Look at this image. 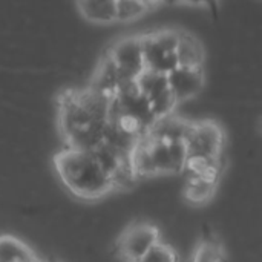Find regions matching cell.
Returning a JSON list of instances; mask_svg holds the SVG:
<instances>
[{
  "instance_id": "7",
  "label": "cell",
  "mask_w": 262,
  "mask_h": 262,
  "mask_svg": "<svg viewBox=\"0 0 262 262\" xmlns=\"http://www.w3.org/2000/svg\"><path fill=\"white\" fill-rule=\"evenodd\" d=\"M135 81H137V88L140 89V92L149 101L157 118L173 114V109L177 107L178 103L175 101L170 92L166 74L144 69L137 77Z\"/></svg>"
},
{
  "instance_id": "3",
  "label": "cell",
  "mask_w": 262,
  "mask_h": 262,
  "mask_svg": "<svg viewBox=\"0 0 262 262\" xmlns=\"http://www.w3.org/2000/svg\"><path fill=\"white\" fill-rule=\"evenodd\" d=\"M187 150L184 141H164L149 135L140 137L132 154L130 166L137 178L175 175L184 172Z\"/></svg>"
},
{
  "instance_id": "9",
  "label": "cell",
  "mask_w": 262,
  "mask_h": 262,
  "mask_svg": "<svg viewBox=\"0 0 262 262\" xmlns=\"http://www.w3.org/2000/svg\"><path fill=\"white\" fill-rule=\"evenodd\" d=\"M170 92L177 103L198 95L204 86V69L200 66H175L166 74Z\"/></svg>"
},
{
  "instance_id": "14",
  "label": "cell",
  "mask_w": 262,
  "mask_h": 262,
  "mask_svg": "<svg viewBox=\"0 0 262 262\" xmlns=\"http://www.w3.org/2000/svg\"><path fill=\"white\" fill-rule=\"evenodd\" d=\"M37 255L28 244L14 236H0V262H31Z\"/></svg>"
},
{
  "instance_id": "8",
  "label": "cell",
  "mask_w": 262,
  "mask_h": 262,
  "mask_svg": "<svg viewBox=\"0 0 262 262\" xmlns=\"http://www.w3.org/2000/svg\"><path fill=\"white\" fill-rule=\"evenodd\" d=\"M107 55L114 61L120 77L127 80H137V77L146 69L140 35L124 37L112 45Z\"/></svg>"
},
{
  "instance_id": "18",
  "label": "cell",
  "mask_w": 262,
  "mask_h": 262,
  "mask_svg": "<svg viewBox=\"0 0 262 262\" xmlns=\"http://www.w3.org/2000/svg\"><path fill=\"white\" fill-rule=\"evenodd\" d=\"M138 262H178V255L175 249L160 241Z\"/></svg>"
},
{
  "instance_id": "11",
  "label": "cell",
  "mask_w": 262,
  "mask_h": 262,
  "mask_svg": "<svg viewBox=\"0 0 262 262\" xmlns=\"http://www.w3.org/2000/svg\"><path fill=\"white\" fill-rule=\"evenodd\" d=\"M121 81H124V80L120 77L114 61L111 60V57L106 52L95 69V74L91 80L89 88H92L104 95L112 97L115 94V91L118 89V86L121 84Z\"/></svg>"
},
{
  "instance_id": "20",
  "label": "cell",
  "mask_w": 262,
  "mask_h": 262,
  "mask_svg": "<svg viewBox=\"0 0 262 262\" xmlns=\"http://www.w3.org/2000/svg\"><path fill=\"white\" fill-rule=\"evenodd\" d=\"M141 2H143L144 5H147V6H149V8L152 9V8H154L155 5H158V3H161L163 0H141Z\"/></svg>"
},
{
  "instance_id": "2",
  "label": "cell",
  "mask_w": 262,
  "mask_h": 262,
  "mask_svg": "<svg viewBox=\"0 0 262 262\" xmlns=\"http://www.w3.org/2000/svg\"><path fill=\"white\" fill-rule=\"evenodd\" d=\"M107 121L94 117L77 98L75 91L58 97V129L66 147L92 150L101 141Z\"/></svg>"
},
{
  "instance_id": "6",
  "label": "cell",
  "mask_w": 262,
  "mask_h": 262,
  "mask_svg": "<svg viewBox=\"0 0 262 262\" xmlns=\"http://www.w3.org/2000/svg\"><path fill=\"white\" fill-rule=\"evenodd\" d=\"M161 241V233L150 223L127 226L117 239V255L123 262H138L154 246Z\"/></svg>"
},
{
  "instance_id": "15",
  "label": "cell",
  "mask_w": 262,
  "mask_h": 262,
  "mask_svg": "<svg viewBox=\"0 0 262 262\" xmlns=\"http://www.w3.org/2000/svg\"><path fill=\"white\" fill-rule=\"evenodd\" d=\"M216 183L218 181L204 177H189L184 189V196L192 204H206L213 198Z\"/></svg>"
},
{
  "instance_id": "13",
  "label": "cell",
  "mask_w": 262,
  "mask_h": 262,
  "mask_svg": "<svg viewBox=\"0 0 262 262\" xmlns=\"http://www.w3.org/2000/svg\"><path fill=\"white\" fill-rule=\"evenodd\" d=\"M81 15L97 25L115 23V0H77Z\"/></svg>"
},
{
  "instance_id": "5",
  "label": "cell",
  "mask_w": 262,
  "mask_h": 262,
  "mask_svg": "<svg viewBox=\"0 0 262 262\" xmlns=\"http://www.w3.org/2000/svg\"><path fill=\"white\" fill-rule=\"evenodd\" d=\"M184 144L187 160L220 161L224 147V132L213 121L190 123Z\"/></svg>"
},
{
  "instance_id": "12",
  "label": "cell",
  "mask_w": 262,
  "mask_h": 262,
  "mask_svg": "<svg viewBox=\"0 0 262 262\" xmlns=\"http://www.w3.org/2000/svg\"><path fill=\"white\" fill-rule=\"evenodd\" d=\"M177 61L181 66H200L204 64V49L201 41L189 32L178 31L177 40Z\"/></svg>"
},
{
  "instance_id": "1",
  "label": "cell",
  "mask_w": 262,
  "mask_h": 262,
  "mask_svg": "<svg viewBox=\"0 0 262 262\" xmlns=\"http://www.w3.org/2000/svg\"><path fill=\"white\" fill-rule=\"evenodd\" d=\"M54 169L61 184L75 198L97 201L114 192L111 177L89 150L64 147L54 157Z\"/></svg>"
},
{
  "instance_id": "4",
  "label": "cell",
  "mask_w": 262,
  "mask_h": 262,
  "mask_svg": "<svg viewBox=\"0 0 262 262\" xmlns=\"http://www.w3.org/2000/svg\"><path fill=\"white\" fill-rule=\"evenodd\" d=\"M177 40H178V31H170V29L140 35L144 68L154 72L167 74L175 66H178L177 52H175Z\"/></svg>"
},
{
  "instance_id": "10",
  "label": "cell",
  "mask_w": 262,
  "mask_h": 262,
  "mask_svg": "<svg viewBox=\"0 0 262 262\" xmlns=\"http://www.w3.org/2000/svg\"><path fill=\"white\" fill-rule=\"evenodd\" d=\"M189 127H190V121L170 114V115L157 118L155 123L146 132V135L157 138V140H164V141H184L189 132Z\"/></svg>"
},
{
  "instance_id": "17",
  "label": "cell",
  "mask_w": 262,
  "mask_h": 262,
  "mask_svg": "<svg viewBox=\"0 0 262 262\" xmlns=\"http://www.w3.org/2000/svg\"><path fill=\"white\" fill-rule=\"evenodd\" d=\"M223 258H224L223 246L216 241L206 239L195 247L189 262H223Z\"/></svg>"
},
{
  "instance_id": "16",
  "label": "cell",
  "mask_w": 262,
  "mask_h": 262,
  "mask_svg": "<svg viewBox=\"0 0 262 262\" xmlns=\"http://www.w3.org/2000/svg\"><path fill=\"white\" fill-rule=\"evenodd\" d=\"M149 9L150 8L141 0H115V21H132L146 14Z\"/></svg>"
},
{
  "instance_id": "19",
  "label": "cell",
  "mask_w": 262,
  "mask_h": 262,
  "mask_svg": "<svg viewBox=\"0 0 262 262\" xmlns=\"http://www.w3.org/2000/svg\"><path fill=\"white\" fill-rule=\"evenodd\" d=\"M164 3H186V5H215L216 0H163Z\"/></svg>"
}]
</instances>
